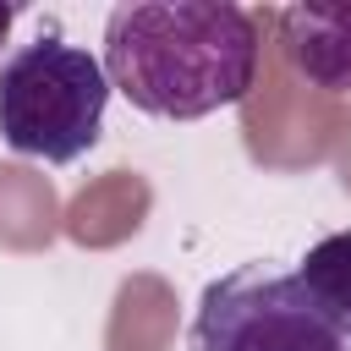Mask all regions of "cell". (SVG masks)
<instances>
[{
	"label": "cell",
	"mask_w": 351,
	"mask_h": 351,
	"mask_svg": "<svg viewBox=\"0 0 351 351\" xmlns=\"http://www.w3.org/2000/svg\"><path fill=\"white\" fill-rule=\"evenodd\" d=\"M258 22L230 0H132L104 22L110 88L159 121L230 110L258 82Z\"/></svg>",
	"instance_id": "obj_1"
},
{
	"label": "cell",
	"mask_w": 351,
	"mask_h": 351,
	"mask_svg": "<svg viewBox=\"0 0 351 351\" xmlns=\"http://www.w3.org/2000/svg\"><path fill=\"white\" fill-rule=\"evenodd\" d=\"M104 104H110L104 60L71 44L60 27H44L0 66V137L27 159L44 165L82 159L104 132Z\"/></svg>",
	"instance_id": "obj_2"
},
{
	"label": "cell",
	"mask_w": 351,
	"mask_h": 351,
	"mask_svg": "<svg viewBox=\"0 0 351 351\" xmlns=\"http://www.w3.org/2000/svg\"><path fill=\"white\" fill-rule=\"evenodd\" d=\"M186 351H351V340L318 318L291 269L241 263L203 285Z\"/></svg>",
	"instance_id": "obj_3"
},
{
	"label": "cell",
	"mask_w": 351,
	"mask_h": 351,
	"mask_svg": "<svg viewBox=\"0 0 351 351\" xmlns=\"http://www.w3.org/2000/svg\"><path fill=\"white\" fill-rule=\"evenodd\" d=\"M291 71L318 93H351V5H285L274 16Z\"/></svg>",
	"instance_id": "obj_4"
},
{
	"label": "cell",
	"mask_w": 351,
	"mask_h": 351,
	"mask_svg": "<svg viewBox=\"0 0 351 351\" xmlns=\"http://www.w3.org/2000/svg\"><path fill=\"white\" fill-rule=\"evenodd\" d=\"M296 285L307 291V302L318 307V318L351 340V230H335L324 241L307 247V258L291 269Z\"/></svg>",
	"instance_id": "obj_5"
},
{
	"label": "cell",
	"mask_w": 351,
	"mask_h": 351,
	"mask_svg": "<svg viewBox=\"0 0 351 351\" xmlns=\"http://www.w3.org/2000/svg\"><path fill=\"white\" fill-rule=\"evenodd\" d=\"M11 22H16V5H5V0H0V44H5V33H11Z\"/></svg>",
	"instance_id": "obj_6"
}]
</instances>
